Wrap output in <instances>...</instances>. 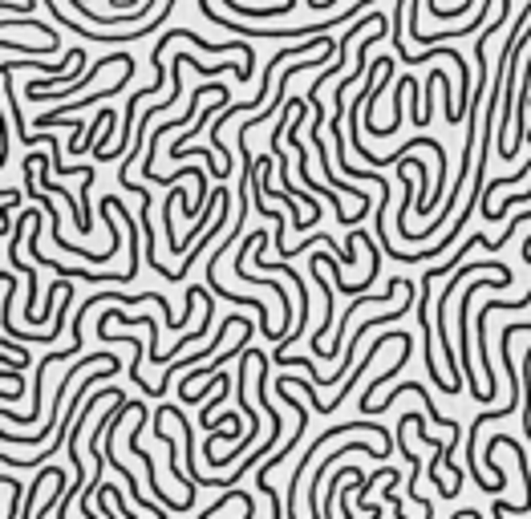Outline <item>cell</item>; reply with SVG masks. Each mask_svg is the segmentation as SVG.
<instances>
[{"instance_id": "obj_8", "label": "cell", "mask_w": 531, "mask_h": 519, "mask_svg": "<svg viewBox=\"0 0 531 519\" xmlns=\"http://www.w3.org/2000/svg\"><path fill=\"white\" fill-rule=\"evenodd\" d=\"M45 5H49V8H54V13H57V0H45ZM65 24H69V33H82V37H85V41H90V37H93V29H85V24L69 21V16H65Z\"/></svg>"}, {"instance_id": "obj_4", "label": "cell", "mask_w": 531, "mask_h": 519, "mask_svg": "<svg viewBox=\"0 0 531 519\" xmlns=\"http://www.w3.org/2000/svg\"><path fill=\"white\" fill-rule=\"evenodd\" d=\"M418 325H422V337H426V341H430V337H434V325L426 321V305H422V300H418ZM426 374H430L434 389H442V394H455V382H447V377L438 374V361L430 357V349H426Z\"/></svg>"}, {"instance_id": "obj_3", "label": "cell", "mask_w": 531, "mask_h": 519, "mask_svg": "<svg viewBox=\"0 0 531 519\" xmlns=\"http://www.w3.org/2000/svg\"><path fill=\"white\" fill-rule=\"evenodd\" d=\"M414 422H418V414H402V418H398V446H402V455L410 458V479H406V495H410L414 504L422 507L426 515H430V512H434V507H430V499H426L422 491H418V475H422V463H418V455H410V446H406V430H410Z\"/></svg>"}, {"instance_id": "obj_5", "label": "cell", "mask_w": 531, "mask_h": 519, "mask_svg": "<svg viewBox=\"0 0 531 519\" xmlns=\"http://www.w3.org/2000/svg\"><path fill=\"white\" fill-rule=\"evenodd\" d=\"M57 361V353H49V357H41L37 361V394H33V414H13V410H5V422H37V414H41V377H45V369Z\"/></svg>"}, {"instance_id": "obj_2", "label": "cell", "mask_w": 531, "mask_h": 519, "mask_svg": "<svg viewBox=\"0 0 531 519\" xmlns=\"http://www.w3.org/2000/svg\"><path fill=\"white\" fill-rule=\"evenodd\" d=\"M93 361H114L110 353H98V357H77L74 366H69V374L61 377V386H57V394H54V406H49V422H41L37 426V435H13L8 430L5 435V446H37V443H45L49 435L61 426V418H65V397H69V377L77 374V369H85V366H93Z\"/></svg>"}, {"instance_id": "obj_7", "label": "cell", "mask_w": 531, "mask_h": 519, "mask_svg": "<svg viewBox=\"0 0 531 519\" xmlns=\"http://www.w3.org/2000/svg\"><path fill=\"white\" fill-rule=\"evenodd\" d=\"M5 487H8V512H5V519H21L25 515V504H21L25 483H16L13 475H5Z\"/></svg>"}, {"instance_id": "obj_6", "label": "cell", "mask_w": 531, "mask_h": 519, "mask_svg": "<svg viewBox=\"0 0 531 519\" xmlns=\"http://www.w3.org/2000/svg\"><path fill=\"white\" fill-rule=\"evenodd\" d=\"M5 29H37V33H45L49 41H57L54 24H41L37 16H16V13H8V16H5Z\"/></svg>"}, {"instance_id": "obj_1", "label": "cell", "mask_w": 531, "mask_h": 519, "mask_svg": "<svg viewBox=\"0 0 531 519\" xmlns=\"http://www.w3.org/2000/svg\"><path fill=\"white\" fill-rule=\"evenodd\" d=\"M118 357L114 361H106V366H102V374H93L90 377V382H82V386H74V394H69V414H74L77 410V406H82L85 402V394H90V389L93 386H98V382H106V377H114L118 374ZM69 435H74V422H69V418H61V426H57V435H54V443H49L45 446V451H41L37 458H25V455H5V466H33V471H37V466L41 463H49V458H54L57 451H61V446H65L69 443Z\"/></svg>"}, {"instance_id": "obj_9", "label": "cell", "mask_w": 531, "mask_h": 519, "mask_svg": "<svg viewBox=\"0 0 531 519\" xmlns=\"http://www.w3.org/2000/svg\"><path fill=\"white\" fill-rule=\"evenodd\" d=\"M25 5V13H37V0H21Z\"/></svg>"}]
</instances>
